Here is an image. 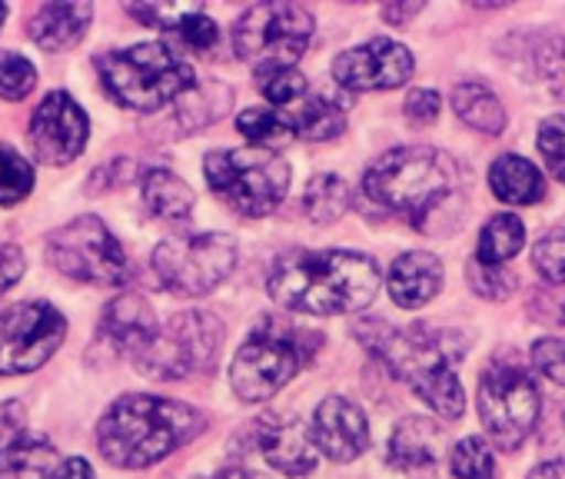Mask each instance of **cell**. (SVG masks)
<instances>
[{"label":"cell","instance_id":"cell-31","mask_svg":"<svg viewBox=\"0 0 565 479\" xmlns=\"http://www.w3.org/2000/svg\"><path fill=\"white\" fill-rule=\"evenodd\" d=\"M236 127L243 137H249L256 147L259 143H279L287 140L294 130H290V120H282L276 110H259V107H249L236 117Z\"/></svg>","mask_w":565,"mask_h":479},{"label":"cell","instance_id":"cell-27","mask_svg":"<svg viewBox=\"0 0 565 479\" xmlns=\"http://www.w3.org/2000/svg\"><path fill=\"white\" fill-rule=\"evenodd\" d=\"M290 130L303 140H337L347 130V114L327 97H310L300 110H294Z\"/></svg>","mask_w":565,"mask_h":479},{"label":"cell","instance_id":"cell-14","mask_svg":"<svg viewBox=\"0 0 565 479\" xmlns=\"http://www.w3.org/2000/svg\"><path fill=\"white\" fill-rule=\"evenodd\" d=\"M87 137H90V120L81 110V104L64 91L47 94L31 117V150L41 163L51 167L71 163L87 147Z\"/></svg>","mask_w":565,"mask_h":479},{"label":"cell","instance_id":"cell-34","mask_svg":"<svg viewBox=\"0 0 565 479\" xmlns=\"http://www.w3.org/2000/svg\"><path fill=\"white\" fill-rule=\"evenodd\" d=\"M256 81H259V94L269 104H294L307 91V77L297 67H269L259 71Z\"/></svg>","mask_w":565,"mask_h":479},{"label":"cell","instance_id":"cell-2","mask_svg":"<svg viewBox=\"0 0 565 479\" xmlns=\"http://www.w3.org/2000/svg\"><path fill=\"white\" fill-rule=\"evenodd\" d=\"M206 426L203 413L147 393L120 396L97 423V446L120 469H147L190 443Z\"/></svg>","mask_w":565,"mask_h":479},{"label":"cell","instance_id":"cell-3","mask_svg":"<svg viewBox=\"0 0 565 479\" xmlns=\"http://www.w3.org/2000/svg\"><path fill=\"white\" fill-rule=\"evenodd\" d=\"M353 337L390 370L396 373L436 416L459 419L466 409L462 383L452 370L459 350H449L429 330H393L386 320H360Z\"/></svg>","mask_w":565,"mask_h":479},{"label":"cell","instance_id":"cell-30","mask_svg":"<svg viewBox=\"0 0 565 479\" xmlns=\"http://www.w3.org/2000/svg\"><path fill=\"white\" fill-rule=\"evenodd\" d=\"M34 190V167L11 147H0V206H14Z\"/></svg>","mask_w":565,"mask_h":479},{"label":"cell","instance_id":"cell-32","mask_svg":"<svg viewBox=\"0 0 565 479\" xmlns=\"http://www.w3.org/2000/svg\"><path fill=\"white\" fill-rule=\"evenodd\" d=\"M452 476L456 479H492L495 476V459L479 436H469L452 449Z\"/></svg>","mask_w":565,"mask_h":479},{"label":"cell","instance_id":"cell-8","mask_svg":"<svg viewBox=\"0 0 565 479\" xmlns=\"http://www.w3.org/2000/svg\"><path fill=\"white\" fill-rule=\"evenodd\" d=\"M220 320L206 310H186L157 330V337L134 356V366L150 380H183L196 370H210L220 356Z\"/></svg>","mask_w":565,"mask_h":479},{"label":"cell","instance_id":"cell-39","mask_svg":"<svg viewBox=\"0 0 565 479\" xmlns=\"http://www.w3.org/2000/svg\"><path fill=\"white\" fill-rule=\"evenodd\" d=\"M173 31H177V34H180L193 51H210V47L220 41L216 24H213L203 11H196V8H193V11H186V14H183V21H180Z\"/></svg>","mask_w":565,"mask_h":479},{"label":"cell","instance_id":"cell-11","mask_svg":"<svg viewBox=\"0 0 565 479\" xmlns=\"http://www.w3.org/2000/svg\"><path fill=\"white\" fill-rule=\"evenodd\" d=\"M539 383L522 366L495 363L479 380V419L502 449H519L539 423Z\"/></svg>","mask_w":565,"mask_h":479},{"label":"cell","instance_id":"cell-23","mask_svg":"<svg viewBox=\"0 0 565 479\" xmlns=\"http://www.w3.org/2000/svg\"><path fill=\"white\" fill-rule=\"evenodd\" d=\"M489 187L502 203H515V206H529L545 196V180L535 170V163H529L525 157H515V153H505L492 163Z\"/></svg>","mask_w":565,"mask_h":479},{"label":"cell","instance_id":"cell-21","mask_svg":"<svg viewBox=\"0 0 565 479\" xmlns=\"http://www.w3.org/2000/svg\"><path fill=\"white\" fill-rule=\"evenodd\" d=\"M57 466L51 439L28 429H8V439L0 446V479H54Z\"/></svg>","mask_w":565,"mask_h":479},{"label":"cell","instance_id":"cell-7","mask_svg":"<svg viewBox=\"0 0 565 479\" xmlns=\"http://www.w3.org/2000/svg\"><path fill=\"white\" fill-rule=\"evenodd\" d=\"M313 38V14L297 4H253L233 24V51L239 61L269 67H294Z\"/></svg>","mask_w":565,"mask_h":479},{"label":"cell","instance_id":"cell-25","mask_svg":"<svg viewBox=\"0 0 565 479\" xmlns=\"http://www.w3.org/2000/svg\"><path fill=\"white\" fill-rule=\"evenodd\" d=\"M143 203L160 220H186L196 196L177 173H170L163 167H153V170L143 173Z\"/></svg>","mask_w":565,"mask_h":479},{"label":"cell","instance_id":"cell-43","mask_svg":"<svg viewBox=\"0 0 565 479\" xmlns=\"http://www.w3.org/2000/svg\"><path fill=\"white\" fill-rule=\"evenodd\" d=\"M529 479H565V462L562 459H552V462H542L529 472Z\"/></svg>","mask_w":565,"mask_h":479},{"label":"cell","instance_id":"cell-36","mask_svg":"<svg viewBox=\"0 0 565 479\" xmlns=\"http://www.w3.org/2000/svg\"><path fill=\"white\" fill-rule=\"evenodd\" d=\"M535 147H539L542 163L548 167V173L558 183H565V117H545L539 124Z\"/></svg>","mask_w":565,"mask_h":479},{"label":"cell","instance_id":"cell-37","mask_svg":"<svg viewBox=\"0 0 565 479\" xmlns=\"http://www.w3.org/2000/svg\"><path fill=\"white\" fill-rule=\"evenodd\" d=\"M469 284L479 297L486 300H505L515 287V280L502 270V267H486L479 260L469 264Z\"/></svg>","mask_w":565,"mask_h":479},{"label":"cell","instance_id":"cell-10","mask_svg":"<svg viewBox=\"0 0 565 479\" xmlns=\"http://www.w3.org/2000/svg\"><path fill=\"white\" fill-rule=\"evenodd\" d=\"M236 267V240L226 233L170 236L153 251L157 280L177 297H206Z\"/></svg>","mask_w":565,"mask_h":479},{"label":"cell","instance_id":"cell-33","mask_svg":"<svg viewBox=\"0 0 565 479\" xmlns=\"http://www.w3.org/2000/svg\"><path fill=\"white\" fill-rule=\"evenodd\" d=\"M38 84V71L28 57L0 51V97L4 100H24Z\"/></svg>","mask_w":565,"mask_h":479},{"label":"cell","instance_id":"cell-40","mask_svg":"<svg viewBox=\"0 0 565 479\" xmlns=\"http://www.w3.org/2000/svg\"><path fill=\"white\" fill-rule=\"evenodd\" d=\"M24 251L14 244H0V294H8L24 277Z\"/></svg>","mask_w":565,"mask_h":479},{"label":"cell","instance_id":"cell-16","mask_svg":"<svg viewBox=\"0 0 565 479\" xmlns=\"http://www.w3.org/2000/svg\"><path fill=\"white\" fill-rule=\"evenodd\" d=\"M313 439L330 459L350 462L370 446V423L356 403L330 396L313 413Z\"/></svg>","mask_w":565,"mask_h":479},{"label":"cell","instance_id":"cell-17","mask_svg":"<svg viewBox=\"0 0 565 479\" xmlns=\"http://www.w3.org/2000/svg\"><path fill=\"white\" fill-rule=\"evenodd\" d=\"M256 439L269 466H276L287 476H310L317 469V446L310 433L300 426V419L282 416H263L256 419Z\"/></svg>","mask_w":565,"mask_h":479},{"label":"cell","instance_id":"cell-44","mask_svg":"<svg viewBox=\"0 0 565 479\" xmlns=\"http://www.w3.org/2000/svg\"><path fill=\"white\" fill-rule=\"evenodd\" d=\"M419 11H423L419 4H409V8H383V18L393 21V24H403V21H409L413 14H419Z\"/></svg>","mask_w":565,"mask_h":479},{"label":"cell","instance_id":"cell-15","mask_svg":"<svg viewBox=\"0 0 565 479\" xmlns=\"http://www.w3.org/2000/svg\"><path fill=\"white\" fill-rule=\"evenodd\" d=\"M333 77L347 91H393L413 77V54L390 41L376 38L363 47H353L333 61Z\"/></svg>","mask_w":565,"mask_h":479},{"label":"cell","instance_id":"cell-1","mask_svg":"<svg viewBox=\"0 0 565 479\" xmlns=\"http://www.w3.org/2000/svg\"><path fill=\"white\" fill-rule=\"evenodd\" d=\"M269 297L297 313L340 317L366 310L380 294V267L366 254L323 251L276 260L266 280Z\"/></svg>","mask_w":565,"mask_h":479},{"label":"cell","instance_id":"cell-5","mask_svg":"<svg viewBox=\"0 0 565 479\" xmlns=\"http://www.w3.org/2000/svg\"><path fill=\"white\" fill-rule=\"evenodd\" d=\"M97 74L120 107L140 114H153L196 87L193 67L160 41L134 44L127 51H110L97 57Z\"/></svg>","mask_w":565,"mask_h":479},{"label":"cell","instance_id":"cell-47","mask_svg":"<svg viewBox=\"0 0 565 479\" xmlns=\"http://www.w3.org/2000/svg\"><path fill=\"white\" fill-rule=\"evenodd\" d=\"M4 21H8V4H0V28H4Z\"/></svg>","mask_w":565,"mask_h":479},{"label":"cell","instance_id":"cell-38","mask_svg":"<svg viewBox=\"0 0 565 479\" xmlns=\"http://www.w3.org/2000/svg\"><path fill=\"white\" fill-rule=\"evenodd\" d=\"M532 363L542 376H548L552 383L565 386V340L555 337H542L532 347Z\"/></svg>","mask_w":565,"mask_h":479},{"label":"cell","instance_id":"cell-35","mask_svg":"<svg viewBox=\"0 0 565 479\" xmlns=\"http://www.w3.org/2000/svg\"><path fill=\"white\" fill-rule=\"evenodd\" d=\"M532 267L545 284H565V230H552L539 240L532 251Z\"/></svg>","mask_w":565,"mask_h":479},{"label":"cell","instance_id":"cell-26","mask_svg":"<svg viewBox=\"0 0 565 479\" xmlns=\"http://www.w3.org/2000/svg\"><path fill=\"white\" fill-rule=\"evenodd\" d=\"M525 244V226L519 216L512 213H499L492 216L482 233H479V247H476V260L486 267H502L505 260H512Z\"/></svg>","mask_w":565,"mask_h":479},{"label":"cell","instance_id":"cell-19","mask_svg":"<svg viewBox=\"0 0 565 479\" xmlns=\"http://www.w3.org/2000/svg\"><path fill=\"white\" fill-rule=\"evenodd\" d=\"M157 330L160 327H157L153 307L137 294H124V297L110 300L104 310V320H100V333L114 347L130 350V356H137L157 337Z\"/></svg>","mask_w":565,"mask_h":479},{"label":"cell","instance_id":"cell-22","mask_svg":"<svg viewBox=\"0 0 565 479\" xmlns=\"http://www.w3.org/2000/svg\"><path fill=\"white\" fill-rule=\"evenodd\" d=\"M90 21H94L90 4H44L31 18V41L47 54H61L84 41Z\"/></svg>","mask_w":565,"mask_h":479},{"label":"cell","instance_id":"cell-24","mask_svg":"<svg viewBox=\"0 0 565 479\" xmlns=\"http://www.w3.org/2000/svg\"><path fill=\"white\" fill-rule=\"evenodd\" d=\"M452 107L459 114L462 124H469L472 130L495 137L505 127V110L499 104V97L482 84V81H462L452 91Z\"/></svg>","mask_w":565,"mask_h":479},{"label":"cell","instance_id":"cell-6","mask_svg":"<svg viewBox=\"0 0 565 479\" xmlns=\"http://www.w3.org/2000/svg\"><path fill=\"white\" fill-rule=\"evenodd\" d=\"M203 173L213 193L243 216H266L290 190V163L269 147L210 150Z\"/></svg>","mask_w":565,"mask_h":479},{"label":"cell","instance_id":"cell-46","mask_svg":"<svg viewBox=\"0 0 565 479\" xmlns=\"http://www.w3.org/2000/svg\"><path fill=\"white\" fill-rule=\"evenodd\" d=\"M552 64H555V71H558V77H555V81H562V87H565V47H562V54H558Z\"/></svg>","mask_w":565,"mask_h":479},{"label":"cell","instance_id":"cell-42","mask_svg":"<svg viewBox=\"0 0 565 479\" xmlns=\"http://www.w3.org/2000/svg\"><path fill=\"white\" fill-rule=\"evenodd\" d=\"M54 479H94V469L84 456H71L57 466Z\"/></svg>","mask_w":565,"mask_h":479},{"label":"cell","instance_id":"cell-28","mask_svg":"<svg viewBox=\"0 0 565 479\" xmlns=\"http://www.w3.org/2000/svg\"><path fill=\"white\" fill-rule=\"evenodd\" d=\"M353 203V193H350V183L333 177V173H320L310 180L307 187V196H303V206L310 213L313 223H333L340 220Z\"/></svg>","mask_w":565,"mask_h":479},{"label":"cell","instance_id":"cell-29","mask_svg":"<svg viewBox=\"0 0 565 479\" xmlns=\"http://www.w3.org/2000/svg\"><path fill=\"white\" fill-rule=\"evenodd\" d=\"M230 104H233L230 87H223L220 81H206V84H196L186 97H180L177 114H180L183 127L196 130V127H206V124L220 120Z\"/></svg>","mask_w":565,"mask_h":479},{"label":"cell","instance_id":"cell-45","mask_svg":"<svg viewBox=\"0 0 565 479\" xmlns=\"http://www.w3.org/2000/svg\"><path fill=\"white\" fill-rule=\"evenodd\" d=\"M216 479H266L263 472H253V469H239V466H233V469H223Z\"/></svg>","mask_w":565,"mask_h":479},{"label":"cell","instance_id":"cell-13","mask_svg":"<svg viewBox=\"0 0 565 479\" xmlns=\"http://www.w3.org/2000/svg\"><path fill=\"white\" fill-rule=\"evenodd\" d=\"M67 337V320L51 304H24L0 317V376L41 370Z\"/></svg>","mask_w":565,"mask_h":479},{"label":"cell","instance_id":"cell-4","mask_svg":"<svg viewBox=\"0 0 565 479\" xmlns=\"http://www.w3.org/2000/svg\"><path fill=\"white\" fill-rule=\"evenodd\" d=\"M459 183L456 163L433 147H399L383 153L363 180L370 200L406 216L416 230L426 226V216L452 196Z\"/></svg>","mask_w":565,"mask_h":479},{"label":"cell","instance_id":"cell-9","mask_svg":"<svg viewBox=\"0 0 565 479\" xmlns=\"http://www.w3.org/2000/svg\"><path fill=\"white\" fill-rule=\"evenodd\" d=\"M47 260L71 280L90 287H120L130 277L120 240L100 216H77L47 236Z\"/></svg>","mask_w":565,"mask_h":479},{"label":"cell","instance_id":"cell-12","mask_svg":"<svg viewBox=\"0 0 565 479\" xmlns=\"http://www.w3.org/2000/svg\"><path fill=\"white\" fill-rule=\"evenodd\" d=\"M300 366H303V350L297 337L279 333L276 327H263L233 356L230 383L239 400L263 403L287 386L300 373Z\"/></svg>","mask_w":565,"mask_h":479},{"label":"cell","instance_id":"cell-18","mask_svg":"<svg viewBox=\"0 0 565 479\" xmlns=\"http://www.w3.org/2000/svg\"><path fill=\"white\" fill-rule=\"evenodd\" d=\"M443 290V264L436 254L413 251L396 257L390 270V297L403 310H419L426 307L436 294Z\"/></svg>","mask_w":565,"mask_h":479},{"label":"cell","instance_id":"cell-41","mask_svg":"<svg viewBox=\"0 0 565 479\" xmlns=\"http://www.w3.org/2000/svg\"><path fill=\"white\" fill-rule=\"evenodd\" d=\"M406 117L416 124H429L439 117V94L436 91H413L406 97Z\"/></svg>","mask_w":565,"mask_h":479},{"label":"cell","instance_id":"cell-20","mask_svg":"<svg viewBox=\"0 0 565 479\" xmlns=\"http://www.w3.org/2000/svg\"><path fill=\"white\" fill-rule=\"evenodd\" d=\"M443 449V429L426 416H406L390 439V466L399 472H433Z\"/></svg>","mask_w":565,"mask_h":479}]
</instances>
